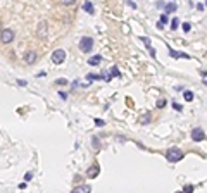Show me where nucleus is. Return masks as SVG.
Returning <instances> with one entry per match:
<instances>
[{
    "label": "nucleus",
    "instance_id": "18",
    "mask_svg": "<svg viewBox=\"0 0 207 193\" xmlns=\"http://www.w3.org/2000/svg\"><path fill=\"white\" fill-rule=\"evenodd\" d=\"M167 16H169V14H167V12H164V14L161 16V22H162V24H166V22L169 21V17H167Z\"/></svg>",
    "mask_w": 207,
    "mask_h": 193
},
{
    "label": "nucleus",
    "instance_id": "27",
    "mask_svg": "<svg viewBox=\"0 0 207 193\" xmlns=\"http://www.w3.org/2000/svg\"><path fill=\"white\" fill-rule=\"evenodd\" d=\"M59 96H60V98H62V100H66V98H67V95H66V93H64V92H59Z\"/></svg>",
    "mask_w": 207,
    "mask_h": 193
},
{
    "label": "nucleus",
    "instance_id": "12",
    "mask_svg": "<svg viewBox=\"0 0 207 193\" xmlns=\"http://www.w3.org/2000/svg\"><path fill=\"white\" fill-rule=\"evenodd\" d=\"M83 9H85V11L88 12V14H93V11H95V9H93V4H92V2H90V0H88V2H85V4H83Z\"/></svg>",
    "mask_w": 207,
    "mask_h": 193
},
{
    "label": "nucleus",
    "instance_id": "28",
    "mask_svg": "<svg viewBox=\"0 0 207 193\" xmlns=\"http://www.w3.org/2000/svg\"><path fill=\"white\" fill-rule=\"evenodd\" d=\"M157 30H164V24H162V22H157Z\"/></svg>",
    "mask_w": 207,
    "mask_h": 193
},
{
    "label": "nucleus",
    "instance_id": "16",
    "mask_svg": "<svg viewBox=\"0 0 207 193\" xmlns=\"http://www.w3.org/2000/svg\"><path fill=\"white\" fill-rule=\"evenodd\" d=\"M181 28H183V31H185V33H188V31L192 30V24H190V22H183V24H181Z\"/></svg>",
    "mask_w": 207,
    "mask_h": 193
},
{
    "label": "nucleus",
    "instance_id": "17",
    "mask_svg": "<svg viewBox=\"0 0 207 193\" xmlns=\"http://www.w3.org/2000/svg\"><path fill=\"white\" fill-rule=\"evenodd\" d=\"M178 26H180V21H178L176 17H173V21H171V30H176Z\"/></svg>",
    "mask_w": 207,
    "mask_h": 193
},
{
    "label": "nucleus",
    "instance_id": "15",
    "mask_svg": "<svg viewBox=\"0 0 207 193\" xmlns=\"http://www.w3.org/2000/svg\"><path fill=\"white\" fill-rule=\"evenodd\" d=\"M111 74H112V78H116V76H118V78H119V76H121V73H119L118 66H114V67H112V69H111Z\"/></svg>",
    "mask_w": 207,
    "mask_h": 193
},
{
    "label": "nucleus",
    "instance_id": "13",
    "mask_svg": "<svg viewBox=\"0 0 207 193\" xmlns=\"http://www.w3.org/2000/svg\"><path fill=\"white\" fill-rule=\"evenodd\" d=\"M183 96H185L186 102H192V100H193V92H190V90H185V92H183Z\"/></svg>",
    "mask_w": 207,
    "mask_h": 193
},
{
    "label": "nucleus",
    "instance_id": "4",
    "mask_svg": "<svg viewBox=\"0 0 207 193\" xmlns=\"http://www.w3.org/2000/svg\"><path fill=\"white\" fill-rule=\"evenodd\" d=\"M14 40V31L9 30V28H5V30H2V43H11V41Z\"/></svg>",
    "mask_w": 207,
    "mask_h": 193
},
{
    "label": "nucleus",
    "instance_id": "7",
    "mask_svg": "<svg viewBox=\"0 0 207 193\" xmlns=\"http://www.w3.org/2000/svg\"><path fill=\"white\" fill-rule=\"evenodd\" d=\"M99 172H100V167L97 166V164H93V166L88 169V172H86V174H88V178H97V176H99Z\"/></svg>",
    "mask_w": 207,
    "mask_h": 193
},
{
    "label": "nucleus",
    "instance_id": "10",
    "mask_svg": "<svg viewBox=\"0 0 207 193\" xmlns=\"http://www.w3.org/2000/svg\"><path fill=\"white\" fill-rule=\"evenodd\" d=\"M164 9H166V12L169 14V12H174V11H176V9H178V5L174 4V2H167V4L164 5Z\"/></svg>",
    "mask_w": 207,
    "mask_h": 193
},
{
    "label": "nucleus",
    "instance_id": "22",
    "mask_svg": "<svg viewBox=\"0 0 207 193\" xmlns=\"http://www.w3.org/2000/svg\"><path fill=\"white\" fill-rule=\"evenodd\" d=\"M31 178H33V172H26V176H24V181H30Z\"/></svg>",
    "mask_w": 207,
    "mask_h": 193
},
{
    "label": "nucleus",
    "instance_id": "30",
    "mask_svg": "<svg viewBox=\"0 0 207 193\" xmlns=\"http://www.w3.org/2000/svg\"><path fill=\"white\" fill-rule=\"evenodd\" d=\"M205 5H207V4H205Z\"/></svg>",
    "mask_w": 207,
    "mask_h": 193
},
{
    "label": "nucleus",
    "instance_id": "8",
    "mask_svg": "<svg viewBox=\"0 0 207 193\" xmlns=\"http://www.w3.org/2000/svg\"><path fill=\"white\" fill-rule=\"evenodd\" d=\"M142 41H143V43H145V47H147L148 54H150L152 57H155V50H154V48H152V45H150V38H148V36H143V38H142Z\"/></svg>",
    "mask_w": 207,
    "mask_h": 193
},
{
    "label": "nucleus",
    "instance_id": "24",
    "mask_svg": "<svg viewBox=\"0 0 207 193\" xmlns=\"http://www.w3.org/2000/svg\"><path fill=\"white\" fill-rule=\"evenodd\" d=\"M183 190H185V191H193V186L192 185H186V186H183Z\"/></svg>",
    "mask_w": 207,
    "mask_h": 193
},
{
    "label": "nucleus",
    "instance_id": "25",
    "mask_svg": "<svg viewBox=\"0 0 207 193\" xmlns=\"http://www.w3.org/2000/svg\"><path fill=\"white\" fill-rule=\"evenodd\" d=\"M166 105V100H157V107H164Z\"/></svg>",
    "mask_w": 207,
    "mask_h": 193
},
{
    "label": "nucleus",
    "instance_id": "3",
    "mask_svg": "<svg viewBox=\"0 0 207 193\" xmlns=\"http://www.w3.org/2000/svg\"><path fill=\"white\" fill-rule=\"evenodd\" d=\"M66 60V52H64L62 48H57L52 52V62L54 64H62Z\"/></svg>",
    "mask_w": 207,
    "mask_h": 193
},
{
    "label": "nucleus",
    "instance_id": "20",
    "mask_svg": "<svg viewBox=\"0 0 207 193\" xmlns=\"http://www.w3.org/2000/svg\"><path fill=\"white\" fill-rule=\"evenodd\" d=\"M60 2H62L64 5H73L74 2H76V0H60Z\"/></svg>",
    "mask_w": 207,
    "mask_h": 193
},
{
    "label": "nucleus",
    "instance_id": "2",
    "mask_svg": "<svg viewBox=\"0 0 207 193\" xmlns=\"http://www.w3.org/2000/svg\"><path fill=\"white\" fill-rule=\"evenodd\" d=\"M92 48H93V40L90 36H83L79 40V50L81 52H90Z\"/></svg>",
    "mask_w": 207,
    "mask_h": 193
},
{
    "label": "nucleus",
    "instance_id": "5",
    "mask_svg": "<svg viewBox=\"0 0 207 193\" xmlns=\"http://www.w3.org/2000/svg\"><path fill=\"white\" fill-rule=\"evenodd\" d=\"M192 140L193 141L205 140V133H204V129H200V128H193V129H192Z\"/></svg>",
    "mask_w": 207,
    "mask_h": 193
},
{
    "label": "nucleus",
    "instance_id": "23",
    "mask_svg": "<svg viewBox=\"0 0 207 193\" xmlns=\"http://www.w3.org/2000/svg\"><path fill=\"white\" fill-rule=\"evenodd\" d=\"M173 109H176V111H181V104H176V102H173Z\"/></svg>",
    "mask_w": 207,
    "mask_h": 193
},
{
    "label": "nucleus",
    "instance_id": "11",
    "mask_svg": "<svg viewBox=\"0 0 207 193\" xmlns=\"http://www.w3.org/2000/svg\"><path fill=\"white\" fill-rule=\"evenodd\" d=\"M100 60H102V57H100V55H93L92 59H88V64H90V66H99Z\"/></svg>",
    "mask_w": 207,
    "mask_h": 193
},
{
    "label": "nucleus",
    "instance_id": "19",
    "mask_svg": "<svg viewBox=\"0 0 207 193\" xmlns=\"http://www.w3.org/2000/svg\"><path fill=\"white\" fill-rule=\"evenodd\" d=\"M95 124H97V126H99V128H102V126H105V123H104L102 119H95Z\"/></svg>",
    "mask_w": 207,
    "mask_h": 193
},
{
    "label": "nucleus",
    "instance_id": "9",
    "mask_svg": "<svg viewBox=\"0 0 207 193\" xmlns=\"http://www.w3.org/2000/svg\"><path fill=\"white\" fill-rule=\"evenodd\" d=\"M88 191H92V186L90 185H81V186L74 188V193H88Z\"/></svg>",
    "mask_w": 207,
    "mask_h": 193
},
{
    "label": "nucleus",
    "instance_id": "29",
    "mask_svg": "<svg viewBox=\"0 0 207 193\" xmlns=\"http://www.w3.org/2000/svg\"><path fill=\"white\" fill-rule=\"evenodd\" d=\"M202 83H204V85L207 86V78H204V81H202Z\"/></svg>",
    "mask_w": 207,
    "mask_h": 193
},
{
    "label": "nucleus",
    "instance_id": "6",
    "mask_svg": "<svg viewBox=\"0 0 207 193\" xmlns=\"http://www.w3.org/2000/svg\"><path fill=\"white\" fill-rule=\"evenodd\" d=\"M24 62L30 64V66H31V64H35V62H36V54H35V52H26L24 54Z\"/></svg>",
    "mask_w": 207,
    "mask_h": 193
},
{
    "label": "nucleus",
    "instance_id": "21",
    "mask_svg": "<svg viewBox=\"0 0 207 193\" xmlns=\"http://www.w3.org/2000/svg\"><path fill=\"white\" fill-rule=\"evenodd\" d=\"M55 85H67V79H57V81H55Z\"/></svg>",
    "mask_w": 207,
    "mask_h": 193
},
{
    "label": "nucleus",
    "instance_id": "1",
    "mask_svg": "<svg viewBox=\"0 0 207 193\" xmlns=\"http://www.w3.org/2000/svg\"><path fill=\"white\" fill-rule=\"evenodd\" d=\"M183 157H185V153L181 152L180 148H169L166 152V159L169 160V162H180Z\"/></svg>",
    "mask_w": 207,
    "mask_h": 193
},
{
    "label": "nucleus",
    "instance_id": "26",
    "mask_svg": "<svg viewBox=\"0 0 207 193\" xmlns=\"http://www.w3.org/2000/svg\"><path fill=\"white\" fill-rule=\"evenodd\" d=\"M17 85H21V86H26V85H28V83H26L24 79H17Z\"/></svg>",
    "mask_w": 207,
    "mask_h": 193
},
{
    "label": "nucleus",
    "instance_id": "14",
    "mask_svg": "<svg viewBox=\"0 0 207 193\" xmlns=\"http://www.w3.org/2000/svg\"><path fill=\"white\" fill-rule=\"evenodd\" d=\"M86 79L92 83V81H97V79H104V76L102 74H88V76H86Z\"/></svg>",
    "mask_w": 207,
    "mask_h": 193
}]
</instances>
